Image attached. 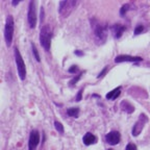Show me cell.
<instances>
[{
    "label": "cell",
    "mask_w": 150,
    "mask_h": 150,
    "mask_svg": "<svg viewBox=\"0 0 150 150\" xmlns=\"http://www.w3.org/2000/svg\"><path fill=\"white\" fill-rule=\"evenodd\" d=\"M51 39H52V29L49 25H44L40 30V43L46 51L50 50Z\"/></svg>",
    "instance_id": "obj_1"
},
{
    "label": "cell",
    "mask_w": 150,
    "mask_h": 150,
    "mask_svg": "<svg viewBox=\"0 0 150 150\" xmlns=\"http://www.w3.org/2000/svg\"><path fill=\"white\" fill-rule=\"evenodd\" d=\"M14 30H15V23L13 16H7L6 22H5V28H4V37L6 46L10 47L12 45L13 38H14Z\"/></svg>",
    "instance_id": "obj_2"
},
{
    "label": "cell",
    "mask_w": 150,
    "mask_h": 150,
    "mask_svg": "<svg viewBox=\"0 0 150 150\" xmlns=\"http://www.w3.org/2000/svg\"><path fill=\"white\" fill-rule=\"evenodd\" d=\"M14 54H15V61H16L17 70H18L19 77L21 80H24V79L26 78V67H25V63H24L23 57H22L21 53H20V51L17 48H15Z\"/></svg>",
    "instance_id": "obj_3"
},
{
    "label": "cell",
    "mask_w": 150,
    "mask_h": 150,
    "mask_svg": "<svg viewBox=\"0 0 150 150\" xmlns=\"http://www.w3.org/2000/svg\"><path fill=\"white\" fill-rule=\"evenodd\" d=\"M76 4V1L73 0H66V1H61L60 7H58V13L62 15L63 17L66 18L67 16H69V14L72 12Z\"/></svg>",
    "instance_id": "obj_4"
},
{
    "label": "cell",
    "mask_w": 150,
    "mask_h": 150,
    "mask_svg": "<svg viewBox=\"0 0 150 150\" xmlns=\"http://www.w3.org/2000/svg\"><path fill=\"white\" fill-rule=\"evenodd\" d=\"M27 20H28L30 28H35L37 26V8L36 1H30L28 6V14H27Z\"/></svg>",
    "instance_id": "obj_5"
},
{
    "label": "cell",
    "mask_w": 150,
    "mask_h": 150,
    "mask_svg": "<svg viewBox=\"0 0 150 150\" xmlns=\"http://www.w3.org/2000/svg\"><path fill=\"white\" fill-rule=\"evenodd\" d=\"M148 121V118L145 116V115H141L139 120L136 122V124L133 125L132 127V130H131V133H132V136L135 137H138L139 135L141 133V131L143 130V127L145 125V123H147Z\"/></svg>",
    "instance_id": "obj_6"
},
{
    "label": "cell",
    "mask_w": 150,
    "mask_h": 150,
    "mask_svg": "<svg viewBox=\"0 0 150 150\" xmlns=\"http://www.w3.org/2000/svg\"><path fill=\"white\" fill-rule=\"evenodd\" d=\"M93 28H94V32H95V37H96V39H97V41H100V42L103 43L107 37L106 27L102 26V25H100V24H95V25H93Z\"/></svg>",
    "instance_id": "obj_7"
},
{
    "label": "cell",
    "mask_w": 150,
    "mask_h": 150,
    "mask_svg": "<svg viewBox=\"0 0 150 150\" xmlns=\"http://www.w3.org/2000/svg\"><path fill=\"white\" fill-rule=\"evenodd\" d=\"M40 143V133L38 130H32L30 132L29 136V141H28V147L29 150H35L37 148V146Z\"/></svg>",
    "instance_id": "obj_8"
},
{
    "label": "cell",
    "mask_w": 150,
    "mask_h": 150,
    "mask_svg": "<svg viewBox=\"0 0 150 150\" xmlns=\"http://www.w3.org/2000/svg\"><path fill=\"white\" fill-rule=\"evenodd\" d=\"M105 140H106V143L110 144V145L114 146L117 145V144H119L120 140H121V136H120V133L118 131H111L106 135L105 137Z\"/></svg>",
    "instance_id": "obj_9"
},
{
    "label": "cell",
    "mask_w": 150,
    "mask_h": 150,
    "mask_svg": "<svg viewBox=\"0 0 150 150\" xmlns=\"http://www.w3.org/2000/svg\"><path fill=\"white\" fill-rule=\"evenodd\" d=\"M143 58L140 56H131V55H118L115 58L116 63H123V62H129V63H136V62H142Z\"/></svg>",
    "instance_id": "obj_10"
},
{
    "label": "cell",
    "mask_w": 150,
    "mask_h": 150,
    "mask_svg": "<svg viewBox=\"0 0 150 150\" xmlns=\"http://www.w3.org/2000/svg\"><path fill=\"white\" fill-rule=\"evenodd\" d=\"M82 141H83V143H85V145L86 146H90V145H93V144H95L96 142H97V138L94 136L93 133L87 132L86 135L83 136Z\"/></svg>",
    "instance_id": "obj_11"
},
{
    "label": "cell",
    "mask_w": 150,
    "mask_h": 150,
    "mask_svg": "<svg viewBox=\"0 0 150 150\" xmlns=\"http://www.w3.org/2000/svg\"><path fill=\"white\" fill-rule=\"evenodd\" d=\"M124 30H125V26H123V25H121V24H116V25L113 26V31H114L115 38L116 39L121 38L122 33L124 32Z\"/></svg>",
    "instance_id": "obj_12"
},
{
    "label": "cell",
    "mask_w": 150,
    "mask_h": 150,
    "mask_svg": "<svg viewBox=\"0 0 150 150\" xmlns=\"http://www.w3.org/2000/svg\"><path fill=\"white\" fill-rule=\"evenodd\" d=\"M120 94H121V87H118V88L114 89L113 91L108 92L105 97H106V99H108V100H114V99H116V98L119 97Z\"/></svg>",
    "instance_id": "obj_13"
},
{
    "label": "cell",
    "mask_w": 150,
    "mask_h": 150,
    "mask_svg": "<svg viewBox=\"0 0 150 150\" xmlns=\"http://www.w3.org/2000/svg\"><path fill=\"white\" fill-rule=\"evenodd\" d=\"M121 107H122V110L125 111L127 114H131V113L135 111V107H133L129 102H127V101H122Z\"/></svg>",
    "instance_id": "obj_14"
},
{
    "label": "cell",
    "mask_w": 150,
    "mask_h": 150,
    "mask_svg": "<svg viewBox=\"0 0 150 150\" xmlns=\"http://www.w3.org/2000/svg\"><path fill=\"white\" fill-rule=\"evenodd\" d=\"M67 114L69 115L70 117H74V118H77L79 115V108L78 107H71V108H68L67 111Z\"/></svg>",
    "instance_id": "obj_15"
},
{
    "label": "cell",
    "mask_w": 150,
    "mask_h": 150,
    "mask_svg": "<svg viewBox=\"0 0 150 150\" xmlns=\"http://www.w3.org/2000/svg\"><path fill=\"white\" fill-rule=\"evenodd\" d=\"M31 49H32V53L35 55V58L37 60V62H41V58H40V55H39V52H38V49H37L36 45L35 44H31Z\"/></svg>",
    "instance_id": "obj_16"
},
{
    "label": "cell",
    "mask_w": 150,
    "mask_h": 150,
    "mask_svg": "<svg viewBox=\"0 0 150 150\" xmlns=\"http://www.w3.org/2000/svg\"><path fill=\"white\" fill-rule=\"evenodd\" d=\"M54 127H55V129H56V130L58 131L60 133H64V126H63V124L61 123V122L55 121L54 122Z\"/></svg>",
    "instance_id": "obj_17"
},
{
    "label": "cell",
    "mask_w": 150,
    "mask_h": 150,
    "mask_svg": "<svg viewBox=\"0 0 150 150\" xmlns=\"http://www.w3.org/2000/svg\"><path fill=\"white\" fill-rule=\"evenodd\" d=\"M129 6H130V5H129L128 3H126V4H124L123 6L121 7V10H120V15H121V16H124V15L126 14L127 11H128Z\"/></svg>",
    "instance_id": "obj_18"
},
{
    "label": "cell",
    "mask_w": 150,
    "mask_h": 150,
    "mask_svg": "<svg viewBox=\"0 0 150 150\" xmlns=\"http://www.w3.org/2000/svg\"><path fill=\"white\" fill-rule=\"evenodd\" d=\"M144 30V26L143 25H138V26L135 28V35H140L142 31Z\"/></svg>",
    "instance_id": "obj_19"
},
{
    "label": "cell",
    "mask_w": 150,
    "mask_h": 150,
    "mask_svg": "<svg viewBox=\"0 0 150 150\" xmlns=\"http://www.w3.org/2000/svg\"><path fill=\"white\" fill-rule=\"evenodd\" d=\"M81 75H82V73L78 74V75H77V76L75 77V78H73V79H72V80L70 81V86H74V85H75V83H76L77 81L79 80V78H80V77H81Z\"/></svg>",
    "instance_id": "obj_20"
},
{
    "label": "cell",
    "mask_w": 150,
    "mask_h": 150,
    "mask_svg": "<svg viewBox=\"0 0 150 150\" xmlns=\"http://www.w3.org/2000/svg\"><path fill=\"white\" fill-rule=\"evenodd\" d=\"M125 150H137V146L132 143H129V144H127Z\"/></svg>",
    "instance_id": "obj_21"
},
{
    "label": "cell",
    "mask_w": 150,
    "mask_h": 150,
    "mask_svg": "<svg viewBox=\"0 0 150 150\" xmlns=\"http://www.w3.org/2000/svg\"><path fill=\"white\" fill-rule=\"evenodd\" d=\"M106 71H107V66L105 67V68L102 70V71H101V73H99V74H98L97 78H101V77H103V76H104V74L106 73Z\"/></svg>",
    "instance_id": "obj_22"
},
{
    "label": "cell",
    "mask_w": 150,
    "mask_h": 150,
    "mask_svg": "<svg viewBox=\"0 0 150 150\" xmlns=\"http://www.w3.org/2000/svg\"><path fill=\"white\" fill-rule=\"evenodd\" d=\"M77 71H78V68H77V66H72L71 68L69 69L70 73H76Z\"/></svg>",
    "instance_id": "obj_23"
},
{
    "label": "cell",
    "mask_w": 150,
    "mask_h": 150,
    "mask_svg": "<svg viewBox=\"0 0 150 150\" xmlns=\"http://www.w3.org/2000/svg\"><path fill=\"white\" fill-rule=\"evenodd\" d=\"M81 97H82V90H79L78 93H77V96H76V101H80Z\"/></svg>",
    "instance_id": "obj_24"
},
{
    "label": "cell",
    "mask_w": 150,
    "mask_h": 150,
    "mask_svg": "<svg viewBox=\"0 0 150 150\" xmlns=\"http://www.w3.org/2000/svg\"><path fill=\"white\" fill-rule=\"evenodd\" d=\"M74 53H75L76 55H83L82 51H79V50H75V52H74Z\"/></svg>",
    "instance_id": "obj_25"
},
{
    "label": "cell",
    "mask_w": 150,
    "mask_h": 150,
    "mask_svg": "<svg viewBox=\"0 0 150 150\" xmlns=\"http://www.w3.org/2000/svg\"><path fill=\"white\" fill-rule=\"evenodd\" d=\"M18 3H19V1H13L12 4H13V5H17Z\"/></svg>",
    "instance_id": "obj_26"
},
{
    "label": "cell",
    "mask_w": 150,
    "mask_h": 150,
    "mask_svg": "<svg viewBox=\"0 0 150 150\" xmlns=\"http://www.w3.org/2000/svg\"><path fill=\"white\" fill-rule=\"evenodd\" d=\"M107 150H112V149H107Z\"/></svg>",
    "instance_id": "obj_27"
}]
</instances>
